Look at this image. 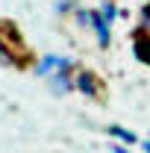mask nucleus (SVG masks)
Masks as SVG:
<instances>
[{
	"label": "nucleus",
	"mask_w": 150,
	"mask_h": 153,
	"mask_svg": "<svg viewBox=\"0 0 150 153\" xmlns=\"http://www.w3.org/2000/svg\"><path fill=\"white\" fill-rule=\"evenodd\" d=\"M76 88H79L82 94H88V97H97V79H94V74L79 71V74H76Z\"/></svg>",
	"instance_id": "f257e3e1"
},
{
	"label": "nucleus",
	"mask_w": 150,
	"mask_h": 153,
	"mask_svg": "<svg viewBox=\"0 0 150 153\" xmlns=\"http://www.w3.org/2000/svg\"><path fill=\"white\" fill-rule=\"evenodd\" d=\"M91 27L97 30V38H100V44L106 47V44H109V21L103 18L100 12H91Z\"/></svg>",
	"instance_id": "f03ea898"
},
{
	"label": "nucleus",
	"mask_w": 150,
	"mask_h": 153,
	"mask_svg": "<svg viewBox=\"0 0 150 153\" xmlns=\"http://www.w3.org/2000/svg\"><path fill=\"white\" fill-rule=\"evenodd\" d=\"M135 56L144 65H150V36H138L135 38Z\"/></svg>",
	"instance_id": "7ed1b4c3"
},
{
	"label": "nucleus",
	"mask_w": 150,
	"mask_h": 153,
	"mask_svg": "<svg viewBox=\"0 0 150 153\" xmlns=\"http://www.w3.org/2000/svg\"><path fill=\"white\" fill-rule=\"evenodd\" d=\"M109 133H112V135H118V138H121V141H127V144H132V141H135V133L124 130V127H109Z\"/></svg>",
	"instance_id": "20e7f679"
},
{
	"label": "nucleus",
	"mask_w": 150,
	"mask_h": 153,
	"mask_svg": "<svg viewBox=\"0 0 150 153\" xmlns=\"http://www.w3.org/2000/svg\"><path fill=\"white\" fill-rule=\"evenodd\" d=\"M53 88H56V91H68V76H65V71H56V79H53Z\"/></svg>",
	"instance_id": "39448f33"
},
{
	"label": "nucleus",
	"mask_w": 150,
	"mask_h": 153,
	"mask_svg": "<svg viewBox=\"0 0 150 153\" xmlns=\"http://www.w3.org/2000/svg\"><path fill=\"white\" fill-rule=\"evenodd\" d=\"M141 36H150V6L141 9Z\"/></svg>",
	"instance_id": "423d86ee"
},
{
	"label": "nucleus",
	"mask_w": 150,
	"mask_h": 153,
	"mask_svg": "<svg viewBox=\"0 0 150 153\" xmlns=\"http://www.w3.org/2000/svg\"><path fill=\"white\" fill-rule=\"evenodd\" d=\"M103 18H106V21H112V18H115V6L109 3V0L103 3Z\"/></svg>",
	"instance_id": "0eeeda50"
},
{
	"label": "nucleus",
	"mask_w": 150,
	"mask_h": 153,
	"mask_svg": "<svg viewBox=\"0 0 150 153\" xmlns=\"http://www.w3.org/2000/svg\"><path fill=\"white\" fill-rule=\"evenodd\" d=\"M76 21L79 24H91V12H76Z\"/></svg>",
	"instance_id": "6e6552de"
},
{
	"label": "nucleus",
	"mask_w": 150,
	"mask_h": 153,
	"mask_svg": "<svg viewBox=\"0 0 150 153\" xmlns=\"http://www.w3.org/2000/svg\"><path fill=\"white\" fill-rule=\"evenodd\" d=\"M115 153H127V150H124V147H115Z\"/></svg>",
	"instance_id": "1a4fd4ad"
},
{
	"label": "nucleus",
	"mask_w": 150,
	"mask_h": 153,
	"mask_svg": "<svg viewBox=\"0 0 150 153\" xmlns=\"http://www.w3.org/2000/svg\"><path fill=\"white\" fill-rule=\"evenodd\" d=\"M144 150H147V153H150V141H147V144H144Z\"/></svg>",
	"instance_id": "9d476101"
}]
</instances>
